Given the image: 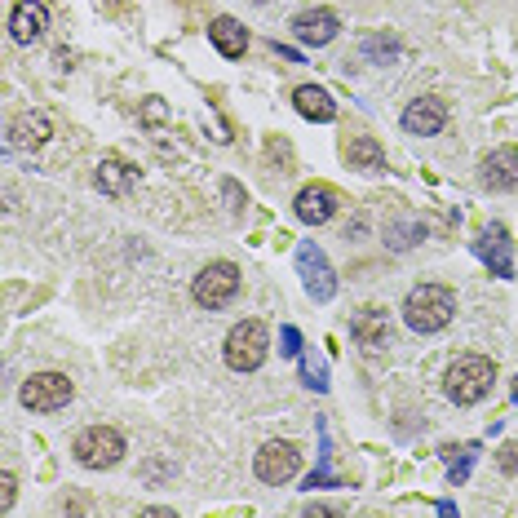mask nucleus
<instances>
[{"label":"nucleus","instance_id":"obj_1","mask_svg":"<svg viewBox=\"0 0 518 518\" xmlns=\"http://www.w3.org/2000/svg\"><path fill=\"white\" fill-rule=\"evenodd\" d=\"M452 315H457V293L448 284H421L403 302V324L412 333H439L452 324Z\"/></svg>","mask_w":518,"mask_h":518},{"label":"nucleus","instance_id":"obj_2","mask_svg":"<svg viewBox=\"0 0 518 518\" xmlns=\"http://www.w3.org/2000/svg\"><path fill=\"white\" fill-rule=\"evenodd\" d=\"M496 381V364L488 355H461L457 364L448 368V377H443V390H448L452 403H461V408H470V403L488 399Z\"/></svg>","mask_w":518,"mask_h":518},{"label":"nucleus","instance_id":"obj_3","mask_svg":"<svg viewBox=\"0 0 518 518\" xmlns=\"http://www.w3.org/2000/svg\"><path fill=\"white\" fill-rule=\"evenodd\" d=\"M271 355V333H266L262 319H244L226 333V364L235 372H257Z\"/></svg>","mask_w":518,"mask_h":518},{"label":"nucleus","instance_id":"obj_4","mask_svg":"<svg viewBox=\"0 0 518 518\" xmlns=\"http://www.w3.org/2000/svg\"><path fill=\"white\" fill-rule=\"evenodd\" d=\"M71 452H76V461L85 465V470H111V465H120V457H124V434L116 426H89L76 434Z\"/></svg>","mask_w":518,"mask_h":518},{"label":"nucleus","instance_id":"obj_5","mask_svg":"<svg viewBox=\"0 0 518 518\" xmlns=\"http://www.w3.org/2000/svg\"><path fill=\"white\" fill-rule=\"evenodd\" d=\"M235 293H240V266H231V262H209L191 284L195 306H204V310L231 306Z\"/></svg>","mask_w":518,"mask_h":518},{"label":"nucleus","instance_id":"obj_6","mask_svg":"<svg viewBox=\"0 0 518 518\" xmlns=\"http://www.w3.org/2000/svg\"><path fill=\"white\" fill-rule=\"evenodd\" d=\"M71 395H76V386H71L62 372H36V377H27L23 390H18L27 412H58L71 403Z\"/></svg>","mask_w":518,"mask_h":518},{"label":"nucleus","instance_id":"obj_7","mask_svg":"<svg viewBox=\"0 0 518 518\" xmlns=\"http://www.w3.org/2000/svg\"><path fill=\"white\" fill-rule=\"evenodd\" d=\"M297 271H302V284H306L310 302H333L337 297V275H333V266H328V257H324V248L319 244L297 248Z\"/></svg>","mask_w":518,"mask_h":518},{"label":"nucleus","instance_id":"obj_8","mask_svg":"<svg viewBox=\"0 0 518 518\" xmlns=\"http://www.w3.org/2000/svg\"><path fill=\"white\" fill-rule=\"evenodd\" d=\"M253 470H257V479L262 483H288L297 470H302V452H297V443H288V439H279V443H266L262 452H257V461H253Z\"/></svg>","mask_w":518,"mask_h":518},{"label":"nucleus","instance_id":"obj_9","mask_svg":"<svg viewBox=\"0 0 518 518\" xmlns=\"http://www.w3.org/2000/svg\"><path fill=\"white\" fill-rule=\"evenodd\" d=\"M337 209H341V195H337L328 182L302 186V191H297V200H293V213L302 217L306 226H324V222H333Z\"/></svg>","mask_w":518,"mask_h":518},{"label":"nucleus","instance_id":"obj_10","mask_svg":"<svg viewBox=\"0 0 518 518\" xmlns=\"http://www.w3.org/2000/svg\"><path fill=\"white\" fill-rule=\"evenodd\" d=\"M350 337H355L359 346L368 350V355H377V350L390 341V315L381 306L355 310V315H350Z\"/></svg>","mask_w":518,"mask_h":518},{"label":"nucleus","instance_id":"obj_11","mask_svg":"<svg viewBox=\"0 0 518 518\" xmlns=\"http://www.w3.org/2000/svg\"><path fill=\"white\" fill-rule=\"evenodd\" d=\"M448 124V107L443 98H412L403 111V133H417V138H434Z\"/></svg>","mask_w":518,"mask_h":518},{"label":"nucleus","instance_id":"obj_12","mask_svg":"<svg viewBox=\"0 0 518 518\" xmlns=\"http://www.w3.org/2000/svg\"><path fill=\"white\" fill-rule=\"evenodd\" d=\"M479 182L488 186V191H514L518 186V147H496L492 155H483Z\"/></svg>","mask_w":518,"mask_h":518},{"label":"nucleus","instance_id":"obj_13","mask_svg":"<svg viewBox=\"0 0 518 518\" xmlns=\"http://www.w3.org/2000/svg\"><path fill=\"white\" fill-rule=\"evenodd\" d=\"M49 133H54L49 116H40V111H27V116L9 120L5 147H9V151H36V147H45V142H49Z\"/></svg>","mask_w":518,"mask_h":518},{"label":"nucleus","instance_id":"obj_14","mask_svg":"<svg viewBox=\"0 0 518 518\" xmlns=\"http://www.w3.org/2000/svg\"><path fill=\"white\" fill-rule=\"evenodd\" d=\"M341 31V18L333 14V9H306V14L293 18V36L302 40V45H328V40H337Z\"/></svg>","mask_w":518,"mask_h":518},{"label":"nucleus","instance_id":"obj_15","mask_svg":"<svg viewBox=\"0 0 518 518\" xmlns=\"http://www.w3.org/2000/svg\"><path fill=\"white\" fill-rule=\"evenodd\" d=\"M474 253H479L483 262H488L501 279H510V275H514V262H510V231H505L501 222H492L488 231H483L479 240H474Z\"/></svg>","mask_w":518,"mask_h":518},{"label":"nucleus","instance_id":"obj_16","mask_svg":"<svg viewBox=\"0 0 518 518\" xmlns=\"http://www.w3.org/2000/svg\"><path fill=\"white\" fill-rule=\"evenodd\" d=\"M45 27H49V9L40 5V0H23V5H14V14H9V36H14L18 45L40 40Z\"/></svg>","mask_w":518,"mask_h":518},{"label":"nucleus","instance_id":"obj_17","mask_svg":"<svg viewBox=\"0 0 518 518\" xmlns=\"http://www.w3.org/2000/svg\"><path fill=\"white\" fill-rule=\"evenodd\" d=\"M209 40H213V49L222 58H244V49H248V31L235 23V18H213L209 23Z\"/></svg>","mask_w":518,"mask_h":518},{"label":"nucleus","instance_id":"obj_18","mask_svg":"<svg viewBox=\"0 0 518 518\" xmlns=\"http://www.w3.org/2000/svg\"><path fill=\"white\" fill-rule=\"evenodd\" d=\"M293 107L302 111L306 120H315V124H328L337 116V102L328 98V89H319V85H302L293 93Z\"/></svg>","mask_w":518,"mask_h":518},{"label":"nucleus","instance_id":"obj_19","mask_svg":"<svg viewBox=\"0 0 518 518\" xmlns=\"http://www.w3.org/2000/svg\"><path fill=\"white\" fill-rule=\"evenodd\" d=\"M346 160H350V169H364V173L386 169V151H381V142L368 138V133H359V138L346 142Z\"/></svg>","mask_w":518,"mask_h":518},{"label":"nucleus","instance_id":"obj_20","mask_svg":"<svg viewBox=\"0 0 518 518\" xmlns=\"http://www.w3.org/2000/svg\"><path fill=\"white\" fill-rule=\"evenodd\" d=\"M133 182H138V169H129L120 155H107V160L98 164V191L102 195H124Z\"/></svg>","mask_w":518,"mask_h":518},{"label":"nucleus","instance_id":"obj_21","mask_svg":"<svg viewBox=\"0 0 518 518\" xmlns=\"http://www.w3.org/2000/svg\"><path fill=\"white\" fill-rule=\"evenodd\" d=\"M364 58H372V62H395L399 58V40L395 36H368L364 40Z\"/></svg>","mask_w":518,"mask_h":518},{"label":"nucleus","instance_id":"obj_22","mask_svg":"<svg viewBox=\"0 0 518 518\" xmlns=\"http://www.w3.org/2000/svg\"><path fill=\"white\" fill-rule=\"evenodd\" d=\"M448 457H452V483H465V479H470V465H474V457H479V443H465V448H461V461H457V452H452L448 448Z\"/></svg>","mask_w":518,"mask_h":518},{"label":"nucleus","instance_id":"obj_23","mask_svg":"<svg viewBox=\"0 0 518 518\" xmlns=\"http://www.w3.org/2000/svg\"><path fill=\"white\" fill-rule=\"evenodd\" d=\"M138 116H142V124H147V129H160V124L169 120V107H164L160 98H147V102H142Z\"/></svg>","mask_w":518,"mask_h":518},{"label":"nucleus","instance_id":"obj_24","mask_svg":"<svg viewBox=\"0 0 518 518\" xmlns=\"http://www.w3.org/2000/svg\"><path fill=\"white\" fill-rule=\"evenodd\" d=\"M496 465H501L505 474H518V443H505V448L496 452Z\"/></svg>","mask_w":518,"mask_h":518},{"label":"nucleus","instance_id":"obj_25","mask_svg":"<svg viewBox=\"0 0 518 518\" xmlns=\"http://www.w3.org/2000/svg\"><path fill=\"white\" fill-rule=\"evenodd\" d=\"M222 195H226V204H231V213H240L244 204H248V200H244V191H240V182H231V178L222 182Z\"/></svg>","mask_w":518,"mask_h":518},{"label":"nucleus","instance_id":"obj_26","mask_svg":"<svg viewBox=\"0 0 518 518\" xmlns=\"http://www.w3.org/2000/svg\"><path fill=\"white\" fill-rule=\"evenodd\" d=\"M14 496H18V479L5 470V474H0V505L9 510V505H14Z\"/></svg>","mask_w":518,"mask_h":518},{"label":"nucleus","instance_id":"obj_27","mask_svg":"<svg viewBox=\"0 0 518 518\" xmlns=\"http://www.w3.org/2000/svg\"><path fill=\"white\" fill-rule=\"evenodd\" d=\"M279 350H284V355H302V333H297V328H284V346H279Z\"/></svg>","mask_w":518,"mask_h":518},{"label":"nucleus","instance_id":"obj_28","mask_svg":"<svg viewBox=\"0 0 518 518\" xmlns=\"http://www.w3.org/2000/svg\"><path fill=\"white\" fill-rule=\"evenodd\" d=\"M302 377H306V386H310V390H328L324 368H302Z\"/></svg>","mask_w":518,"mask_h":518},{"label":"nucleus","instance_id":"obj_29","mask_svg":"<svg viewBox=\"0 0 518 518\" xmlns=\"http://www.w3.org/2000/svg\"><path fill=\"white\" fill-rule=\"evenodd\" d=\"M275 54L284 58V62H302V54H297V49H288V45H275Z\"/></svg>","mask_w":518,"mask_h":518},{"label":"nucleus","instance_id":"obj_30","mask_svg":"<svg viewBox=\"0 0 518 518\" xmlns=\"http://www.w3.org/2000/svg\"><path fill=\"white\" fill-rule=\"evenodd\" d=\"M147 474H151V479H160V474H173V465H164V461L160 465H147Z\"/></svg>","mask_w":518,"mask_h":518},{"label":"nucleus","instance_id":"obj_31","mask_svg":"<svg viewBox=\"0 0 518 518\" xmlns=\"http://www.w3.org/2000/svg\"><path fill=\"white\" fill-rule=\"evenodd\" d=\"M306 514H310V518H315V514H319V518H328L333 510H328V505H315V501H310V505H306Z\"/></svg>","mask_w":518,"mask_h":518},{"label":"nucleus","instance_id":"obj_32","mask_svg":"<svg viewBox=\"0 0 518 518\" xmlns=\"http://www.w3.org/2000/svg\"><path fill=\"white\" fill-rule=\"evenodd\" d=\"M147 518H173V510H164V505H151V510H142Z\"/></svg>","mask_w":518,"mask_h":518},{"label":"nucleus","instance_id":"obj_33","mask_svg":"<svg viewBox=\"0 0 518 518\" xmlns=\"http://www.w3.org/2000/svg\"><path fill=\"white\" fill-rule=\"evenodd\" d=\"M510 395H514V399H518V377H514V390H510Z\"/></svg>","mask_w":518,"mask_h":518}]
</instances>
